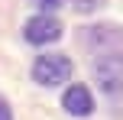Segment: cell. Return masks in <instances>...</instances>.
I'll return each instance as SVG.
<instances>
[{
    "label": "cell",
    "instance_id": "1",
    "mask_svg": "<svg viewBox=\"0 0 123 120\" xmlns=\"http://www.w3.org/2000/svg\"><path fill=\"white\" fill-rule=\"evenodd\" d=\"M32 78L45 88H55V84L68 81L71 78V58L58 55V52H49V55H39L36 65H32Z\"/></svg>",
    "mask_w": 123,
    "mask_h": 120
},
{
    "label": "cell",
    "instance_id": "2",
    "mask_svg": "<svg viewBox=\"0 0 123 120\" xmlns=\"http://www.w3.org/2000/svg\"><path fill=\"white\" fill-rule=\"evenodd\" d=\"M94 78H97V84L107 91V94H117V91L123 88V55L120 52L100 55L97 65H94Z\"/></svg>",
    "mask_w": 123,
    "mask_h": 120
},
{
    "label": "cell",
    "instance_id": "3",
    "mask_svg": "<svg viewBox=\"0 0 123 120\" xmlns=\"http://www.w3.org/2000/svg\"><path fill=\"white\" fill-rule=\"evenodd\" d=\"M23 32H26V39L32 45H45V42H55L62 36V23L55 16H49V13H42V16H32Z\"/></svg>",
    "mask_w": 123,
    "mask_h": 120
},
{
    "label": "cell",
    "instance_id": "4",
    "mask_svg": "<svg viewBox=\"0 0 123 120\" xmlns=\"http://www.w3.org/2000/svg\"><path fill=\"white\" fill-rule=\"evenodd\" d=\"M62 107H65L68 114H74V117H87L94 110V97H91V91H87L84 84H71V88L65 91Z\"/></svg>",
    "mask_w": 123,
    "mask_h": 120
},
{
    "label": "cell",
    "instance_id": "5",
    "mask_svg": "<svg viewBox=\"0 0 123 120\" xmlns=\"http://www.w3.org/2000/svg\"><path fill=\"white\" fill-rule=\"evenodd\" d=\"M32 3H36L39 10H45V13H49V10H58V6L65 3V0H32Z\"/></svg>",
    "mask_w": 123,
    "mask_h": 120
},
{
    "label": "cell",
    "instance_id": "6",
    "mask_svg": "<svg viewBox=\"0 0 123 120\" xmlns=\"http://www.w3.org/2000/svg\"><path fill=\"white\" fill-rule=\"evenodd\" d=\"M97 0H78V3H74V10H81V13H84V10H97Z\"/></svg>",
    "mask_w": 123,
    "mask_h": 120
},
{
    "label": "cell",
    "instance_id": "7",
    "mask_svg": "<svg viewBox=\"0 0 123 120\" xmlns=\"http://www.w3.org/2000/svg\"><path fill=\"white\" fill-rule=\"evenodd\" d=\"M0 120H13V114H10V107H6L3 97H0Z\"/></svg>",
    "mask_w": 123,
    "mask_h": 120
}]
</instances>
